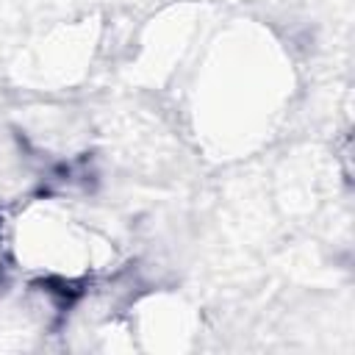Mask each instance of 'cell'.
I'll return each instance as SVG.
<instances>
[{"instance_id":"cell-1","label":"cell","mask_w":355,"mask_h":355,"mask_svg":"<svg viewBox=\"0 0 355 355\" xmlns=\"http://www.w3.org/2000/svg\"><path fill=\"white\" fill-rule=\"evenodd\" d=\"M0 263H3V230H0Z\"/></svg>"}]
</instances>
